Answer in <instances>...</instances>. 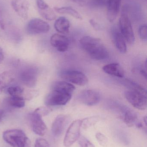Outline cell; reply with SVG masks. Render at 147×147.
<instances>
[{"mask_svg":"<svg viewBox=\"0 0 147 147\" xmlns=\"http://www.w3.org/2000/svg\"><path fill=\"white\" fill-rule=\"evenodd\" d=\"M79 43L82 48L93 59L104 60L109 57L108 51L100 39L84 36L80 40Z\"/></svg>","mask_w":147,"mask_h":147,"instance_id":"cell-1","label":"cell"},{"mask_svg":"<svg viewBox=\"0 0 147 147\" xmlns=\"http://www.w3.org/2000/svg\"><path fill=\"white\" fill-rule=\"evenodd\" d=\"M3 140L13 147H30L31 142L22 130L14 129L7 130L3 134Z\"/></svg>","mask_w":147,"mask_h":147,"instance_id":"cell-2","label":"cell"},{"mask_svg":"<svg viewBox=\"0 0 147 147\" xmlns=\"http://www.w3.org/2000/svg\"><path fill=\"white\" fill-rule=\"evenodd\" d=\"M124 96L128 102L135 109L142 111L146 109V91L129 90L125 92Z\"/></svg>","mask_w":147,"mask_h":147,"instance_id":"cell-3","label":"cell"},{"mask_svg":"<svg viewBox=\"0 0 147 147\" xmlns=\"http://www.w3.org/2000/svg\"><path fill=\"white\" fill-rule=\"evenodd\" d=\"M72 98V94L60 91L52 90L45 98L47 106H62L67 103Z\"/></svg>","mask_w":147,"mask_h":147,"instance_id":"cell-4","label":"cell"},{"mask_svg":"<svg viewBox=\"0 0 147 147\" xmlns=\"http://www.w3.org/2000/svg\"><path fill=\"white\" fill-rule=\"evenodd\" d=\"M38 75V69L35 67L26 66L19 71L18 78L20 82L26 86L33 87L36 84Z\"/></svg>","mask_w":147,"mask_h":147,"instance_id":"cell-5","label":"cell"},{"mask_svg":"<svg viewBox=\"0 0 147 147\" xmlns=\"http://www.w3.org/2000/svg\"><path fill=\"white\" fill-rule=\"evenodd\" d=\"M119 30L125 40L129 44H133L135 40L134 33L129 16L123 13L119 21Z\"/></svg>","mask_w":147,"mask_h":147,"instance_id":"cell-6","label":"cell"},{"mask_svg":"<svg viewBox=\"0 0 147 147\" xmlns=\"http://www.w3.org/2000/svg\"><path fill=\"white\" fill-rule=\"evenodd\" d=\"M81 120L73 121L70 125L65 136L64 144L66 147L71 146L80 136Z\"/></svg>","mask_w":147,"mask_h":147,"instance_id":"cell-7","label":"cell"},{"mask_svg":"<svg viewBox=\"0 0 147 147\" xmlns=\"http://www.w3.org/2000/svg\"><path fill=\"white\" fill-rule=\"evenodd\" d=\"M59 75L63 79L77 85H85L88 82L87 76L81 71L75 70L62 71Z\"/></svg>","mask_w":147,"mask_h":147,"instance_id":"cell-8","label":"cell"},{"mask_svg":"<svg viewBox=\"0 0 147 147\" xmlns=\"http://www.w3.org/2000/svg\"><path fill=\"white\" fill-rule=\"evenodd\" d=\"M50 30L49 24L41 19H32L28 23L26 32L31 35L40 34L47 32Z\"/></svg>","mask_w":147,"mask_h":147,"instance_id":"cell-9","label":"cell"},{"mask_svg":"<svg viewBox=\"0 0 147 147\" xmlns=\"http://www.w3.org/2000/svg\"><path fill=\"white\" fill-rule=\"evenodd\" d=\"M29 120L32 129L35 134L39 136L45 135L46 133V125L42 119V116L34 111L29 115Z\"/></svg>","mask_w":147,"mask_h":147,"instance_id":"cell-10","label":"cell"},{"mask_svg":"<svg viewBox=\"0 0 147 147\" xmlns=\"http://www.w3.org/2000/svg\"><path fill=\"white\" fill-rule=\"evenodd\" d=\"M77 99L82 104L91 106L96 105L99 102L101 99V96L99 93L96 91L85 90L79 94Z\"/></svg>","mask_w":147,"mask_h":147,"instance_id":"cell-11","label":"cell"},{"mask_svg":"<svg viewBox=\"0 0 147 147\" xmlns=\"http://www.w3.org/2000/svg\"><path fill=\"white\" fill-rule=\"evenodd\" d=\"M118 111L121 118L128 127L136 125L139 121L138 115L132 110L123 106H120L118 107Z\"/></svg>","mask_w":147,"mask_h":147,"instance_id":"cell-12","label":"cell"},{"mask_svg":"<svg viewBox=\"0 0 147 147\" xmlns=\"http://www.w3.org/2000/svg\"><path fill=\"white\" fill-rule=\"evenodd\" d=\"M69 121L70 118L66 115H58L52 125L51 132L53 135L56 137L60 136L65 129Z\"/></svg>","mask_w":147,"mask_h":147,"instance_id":"cell-13","label":"cell"},{"mask_svg":"<svg viewBox=\"0 0 147 147\" xmlns=\"http://www.w3.org/2000/svg\"><path fill=\"white\" fill-rule=\"evenodd\" d=\"M51 45L58 51L64 52L69 48L70 41L64 35L55 34L51 36L50 40Z\"/></svg>","mask_w":147,"mask_h":147,"instance_id":"cell-14","label":"cell"},{"mask_svg":"<svg viewBox=\"0 0 147 147\" xmlns=\"http://www.w3.org/2000/svg\"><path fill=\"white\" fill-rule=\"evenodd\" d=\"M111 35L113 43L117 50L121 53H126L127 51L126 40L119 29L116 27H113L111 28Z\"/></svg>","mask_w":147,"mask_h":147,"instance_id":"cell-15","label":"cell"},{"mask_svg":"<svg viewBox=\"0 0 147 147\" xmlns=\"http://www.w3.org/2000/svg\"><path fill=\"white\" fill-rule=\"evenodd\" d=\"M11 6L21 18L25 20L27 18L29 8L27 0H12Z\"/></svg>","mask_w":147,"mask_h":147,"instance_id":"cell-16","label":"cell"},{"mask_svg":"<svg viewBox=\"0 0 147 147\" xmlns=\"http://www.w3.org/2000/svg\"><path fill=\"white\" fill-rule=\"evenodd\" d=\"M36 4L39 13L43 18L49 21L55 20V13L44 0H36Z\"/></svg>","mask_w":147,"mask_h":147,"instance_id":"cell-17","label":"cell"},{"mask_svg":"<svg viewBox=\"0 0 147 147\" xmlns=\"http://www.w3.org/2000/svg\"><path fill=\"white\" fill-rule=\"evenodd\" d=\"M121 0L108 1L107 18L109 21L112 22L116 20L119 12Z\"/></svg>","mask_w":147,"mask_h":147,"instance_id":"cell-18","label":"cell"},{"mask_svg":"<svg viewBox=\"0 0 147 147\" xmlns=\"http://www.w3.org/2000/svg\"><path fill=\"white\" fill-rule=\"evenodd\" d=\"M103 70L105 73L117 78H122L125 75L124 70L119 64L116 63L109 64L104 65Z\"/></svg>","mask_w":147,"mask_h":147,"instance_id":"cell-19","label":"cell"},{"mask_svg":"<svg viewBox=\"0 0 147 147\" xmlns=\"http://www.w3.org/2000/svg\"><path fill=\"white\" fill-rule=\"evenodd\" d=\"M54 27L55 30L60 33L67 34L70 30V21L66 17L61 16L55 21Z\"/></svg>","mask_w":147,"mask_h":147,"instance_id":"cell-20","label":"cell"},{"mask_svg":"<svg viewBox=\"0 0 147 147\" xmlns=\"http://www.w3.org/2000/svg\"><path fill=\"white\" fill-rule=\"evenodd\" d=\"M52 90L60 91L72 94L75 90L74 85L65 81H57L52 85Z\"/></svg>","mask_w":147,"mask_h":147,"instance_id":"cell-21","label":"cell"},{"mask_svg":"<svg viewBox=\"0 0 147 147\" xmlns=\"http://www.w3.org/2000/svg\"><path fill=\"white\" fill-rule=\"evenodd\" d=\"M54 10L59 13L67 14L72 16L77 20L83 19L82 16L76 9L70 7H54Z\"/></svg>","mask_w":147,"mask_h":147,"instance_id":"cell-22","label":"cell"},{"mask_svg":"<svg viewBox=\"0 0 147 147\" xmlns=\"http://www.w3.org/2000/svg\"><path fill=\"white\" fill-rule=\"evenodd\" d=\"M13 80L14 76L10 71H4L0 74V91L7 86Z\"/></svg>","mask_w":147,"mask_h":147,"instance_id":"cell-23","label":"cell"},{"mask_svg":"<svg viewBox=\"0 0 147 147\" xmlns=\"http://www.w3.org/2000/svg\"><path fill=\"white\" fill-rule=\"evenodd\" d=\"M7 103L11 107L21 108L25 106L24 98L22 96H11L8 98Z\"/></svg>","mask_w":147,"mask_h":147,"instance_id":"cell-24","label":"cell"},{"mask_svg":"<svg viewBox=\"0 0 147 147\" xmlns=\"http://www.w3.org/2000/svg\"><path fill=\"white\" fill-rule=\"evenodd\" d=\"M99 121L97 117H87L81 120V127L83 129H87L96 124Z\"/></svg>","mask_w":147,"mask_h":147,"instance_id":"cell-25","label":"cell"},{"mask_svg":"<svg viewBox=\"0 0 147 147\" xmlns=\"http://www.w3.org/2000/svg\"><path fill=\"white\" fill-rule=\"evenodd\" d=\"M7 90L11 96H21V95L24 91L23 88L19 86H10Z\"/></svg>","mask_w":147,"mask_h":147,"instance_id":"cell-26","label":"cell"},{"mask_svg":"<svg viewBox=\"0 0 147 147\" xmlns=\"http://www.w3.org/2000/svg\"><path fill=\"white\" fill-rule=\"evenodd\" d=\"M78 141L80 147H96L89 140L83 136L80 135Z\"/></svg>","mask_w":147,"mask_h":147,"instance_id":"cell-27","label":"cell"},{"mask_svg":"<svg viewBox=\"0 0 147 147\" xmlns=\"http://www.w3.org/2000/svg\"><path fill=\"white\" fill-rule=\"evenodd\" d=\"M96 138L101 146L106 147L108 145V140L107 137L101 133H97L96 135Z\"/></svg>","mask_w":147,"mask_h":147,"instance_id":"cell-28","label":"cell"},{"mask_svg":"<svg viewBox=\"0 0 147 147\" xmlns=\"http://www.w3.org/2000/svg\"><path fill=\"white\" fill-rule=\"evenodd\" d=\"M108 0H91L90 4L94 7H99L107 6Z\"/></svg>","mask_w":147,"mask_h":147,"instance_id":"cell-29","label":"cell"},{"mask_svg":"<svg viewBox=\"0 0 147 147\" xmlns=\"http://www.w3.org/2000/svg\"><path fill=\"white\" fill-rule=\"evenodd\" d=\"M139 35L140 38L143 40H146L147 39V26L143 25L139 28Z\"/></svg>","mask_w":147,"mask_h":147,"instance_id":"cell-30","label":"cell"},{"mask_svg":"<svg viewBox=\"0 0 147 147\" xmlns=\"http://www.w3.org/2000/svg\"><path fill=\"white\" fill-rule=\"evenodd\" d=\"M35 147H49V145L45 139L40 138V139H38L36 140Z\"/></svg>","mask_w":147,"mask_h":147,"instance_id":"cell-31","label":"cell"},{"mask_svg":"<svg viewBox=\"0 0 147 147\" xmlns=\"http://www.w3.org/2000/svg\"><path fill=\"white\" fill-rule=\"evenodd\" d=\"M50 111H51V110L50 109L45 108V107H41V108H38L35 111V112L39 114L41 116L46 115L47 114H49Z\"/></svg>","mask_w":147,"mask_h":147,"instance_id":"cell-32","label":"cell"},{"mask_svg":"<svg viewBox=\"0 0 147 147\" xmlns=\"http://www.w3.org/2000/svg\"><path fill=\"white\" fill-rule=\"evenodd\" d=\"M0 26L2 29L4 28V19H3V12L2 6L0 5Z\"/></svg>","mask_w":147,"mask_h":147,"instance_id":"cell-33","label":"cell"},{"mask_svg":"<svg viewBox=\"0 0 147 147\" xmlns=\"http://www.w3.org/2000/svg\"><path fill=\"white\" fill-rule=\"evenodd\" d=\"M89 22L91 26H92L95 30L98 31V30H99L101 29V27H100V26L98 25V23L96 22L93 19H91V20H90Z\"/></svg>","mask_w":147,"mask_h":147,"instance_id":"cell-34","label":"cell"},{"mask_svg":"<svg viewBox=\"0 0 147 147\" xmlns=\"http://www.w3.org/2000/svg\"><path fill=\"white\" fill-rule=\"evenodd\" d=\"M71 1H72L74 2L78 3L81 6H83L85 3V0H71Z\"/></svg>","mask_w":147,"mask_h":147,"instance_id":"cell-35","label":"cell"},{"mask_svg":"<svg viewBox=\"0 0 147 147\" xmlns=\"http://www.w3.org/2000/svg\"><path fill=\"white\" fill-rule=\"evenodd\" d=\"M4 58V55H3V51L2 49L0 48V64L3 62Z\"/></svg>","mask_w":147,"mask_h":147,"instance_id":"cell-36","label":"cell"},{"mask_svg":"<svg viewBox=\"0 0 147 147\" xmlns=\"http://www.w3.org/2000/svg\"><path fill=\"white\" fill-rule=\"evenodd\" d=\"M140 74H141L144 78H145L146 79L147 73L146 71H145L144 70H141L140 71Z\"/></svg>","mask_w":147,"mask_h":147,"instance_id":"cell-37","label":"cell"},{"mask_svg":"<svg viewBox=\"0 0 147 147\" xmlns=\"http://www.w3.org/2000/svg\"><path fill=\"white\" fill-rule=\"evenodd\" d=\"M3 111H0V122L1 121L2 119H3Z\"/></svg>","mask_w":147,"mask_h":147,"instance_id":"cell-38","label":"cell"}]
</instances>
